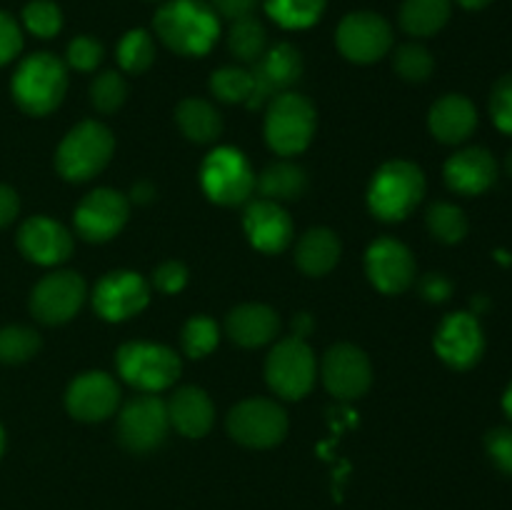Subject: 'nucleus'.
Wrapping results in <instances>:
<instances>
[{
  "label": "nucleus",
  "instance_id": "1",
  "mask_svg": "<svg viewBox=\"0 0 512 510\" xmlns=\"http://www.w3.org/2000/svg\"><path fill=\"white\" fill-rule=\"evenodd\" d=\"M155 35L178 55L200 58L220 38V18L208 0H168L155 13Z\"/></svg>",
  "mask_w": 512,
  "mask_h": 510
},
{
  "label": "nucleus",
  "instance_id": "2",
  "mask_svg": "<svg viewBox=\"0 0 512 510\" xmlns=\"http://www.w3.org/2000/svg\"><path fill=\"white\" fill-rule=\"evenodd\" d=\"M68 90V65L53 53H33L15 68L10 93L28 115H48L63 103Z\"/></svg>",
  "mask_w": 512,
  "mask_h": 510
},
{
  "label": "nucleus",
  "instance_id": "3",
  "mask_svg": "<svg viewBox=\"0 0 512 510\" xmlns=\"http://www.w3.org/2000/svg\"><path fill=\"white\" fill-rule=\"evenodd\" d=\"M425 195V175L410 160H390L373 175L368 188L370 213L385 223L405 220Z\"/></svg>",
  "mask_w": 512,
  "mask_h": 510
},
{
  "label": "nucleus",
  "instance_id": "4",
  "mask_svg": "<svg viewBox=\"0 0 512 510\" xmlns=\"http://www.w3.org/2000/svg\"><path fill=\"white\" fill-rule=\"evenodd\" d=\"M113 150V133L98 120H83L60 140L58 153H55V168L70 183H85L110 163Z\"/></svg>",
  "mask_w": 512,
  "mask_h": 510
},
{
  "label": "nucleus",
  "instance_id": "5",
  "mask_svg": "<svg viewBox=\"0 0 512 510\" xmlns=\"http://www.w3.org/2000/svg\"><path fill=\"white\" fill-rule=\"evenodd\" d=\"M318 128L315 105L295 90L265 105V140L283 158L303 153Z\"/></svg>",
  "mask_w": 512,
  "mask_h": 510
},
{
  "label": "nucleus",
  "instance_id": "6",
  "mask_svg": "<svg viewBox=\"0 0 512 510\" xmlns=\"http://www.w3.org/2000/svg\"><path fill=\"white\" fill-rule=\"evenodd\" d=\"M115 368L120 378L138 388L140 393H160L180 378L183 365L168 345L135 340V343L120 345L115 355Z\"/></svg>",
  "mask_w": 512,
  "mask_h": 510
},
{
  "label": "nucleus",
  "instance_id": "7",
  "mask_svg": "<svg viewBox=\"0 0 512 510\" xmlns=\"http://www.w3.org/2000/svg\"><path fill=\"white\" fill-rule=\"evenodd\" d=\"M315 373L318 365H315L313 348L298 335L278 340L265 360V380L270 390L283 400L305 398L313 390Z\"/></svg>",
  "mask_w": 512,
  "mask_h": 510
},
{
  "label": "nucleus",
  "instance_id": "8",
  "mask_svg": "<svg viewBox=\"0 0 512 510\" xmlns=\"http://www.w3.org/2000/svg\"><path fill=\"white\" fill-rule=\"evenodd\" d=\"M200 185L218 205H240L255 190V173L248 158L235 148H215L200 168Z\"/></svg>",
  "mask_w": 512,
  "mask_h": 510
},
{
  "label": "nucleus",
  "instance_id": "9",
  "mask_svg": "<svg viewBox=\"0 0 512 510\" xmlns=\"http://www.w3.org/2000/svg\"><path fill=\"white\" fill-rule=\"evenodd\" d=\"M168 405L155 393H140L123 405L118 418V438L130 453H150L168 435Z\"/></svg>",
  "mask_w": 512,
  "mask_h": 510
},
{
  "label": "nucleus",
  "instance_id": "10",
  "mask_svg": "<svg viewBox=\"0 0 512 510\" xmlns=\"http://www.w3.org/2000/svg\"><path fill=\"white\" fill-rule=\"evenodd\" d=\"M303 55L295 45L275 43L268 45L263 55L253 63V95H250V110L265 108L278 95L290 93L303 78Z\"/></svg>",
  "mask_w": 512,
  "mask_h": 510
},
{
  "label": "nucleus",
  "instance_id": "11",
  "mask_svg": "<svg viewBox=\"0 0 512 510\" xmlns=\"http://www.w3.org/2000/svg\"><path fill=\"white\" fill-rule=\"evenodd\" d=\"M228 433L248 448H273L288 435V413L275 400L248 398L230 410Z\"/></svg>",
  "mask_w": 512,
  "mask_h": 510
},
{
  "label": "nucleus",
  "instance_id": "12",
  "mask_svg": "<svg viewBox=\"0 0 512 510\" xmlns=\"http://www.w3.org/2000/svg\"><path fill=\"white\" fill-rule=\"evenodd\" d=\"M335 43H338V50L345 58L353 60V63L368 65L390 53V48H393V28L380 13L358 10V13H348L340 20Z\"/></svg>",
  "mask_w": 512,
  "mask_h": 510
},
{
  "label": "nucleus",
  "instance_id": "13",
  "mask_svg": "<svg viewBox=\"0 0 512 510\" xmlns=\"http://www.w3.org/2000/svg\"><path fill=\"white\" fill-rule=\"evenodd\" d=\"M85 295H88V288L78 273L55 270L40 278L30 293V313L45 325L68 323L83 308Z\"/></svg>",
  "mask_w": 512,
  "mask_h": 510
},
{
  "label": "nucleus",
  "instance_id": "14",
  "mask_svg": "<svg viewBox=\"0 0 512 510\" xmlns=\"http://www.w3.org/2000/svg\"><path fill=\"white\" fill-rule=\"evenodd\" d=\"M150 303V283L133 270H113L95 285V313L108 323H123L143 313Z\"/></svg>",
  "mask_w": 512,
  "mask_h": 510
},
{
  "label": "nucleus",
  "instance_id": "15",
  "mask_svg": "<svg viewBox=\"0 0 512 510\" xmlns=\"http://www.w3.org/2000/svg\"><path fill=\"white\" fill-rule=\"evenodd\" d=\"M130 200L120 190L95 188L75 208V230L88 243H105L125 228Z\"/></svg>",
  "mask_w": 512,
  "mask_h": 510
},
{
  "label": "nucleus",
  "instance_id": "16",
  "mask_svg": "<svg viewBox=\"0 0 512 510\" xmlns=\"http://www.w3.org/2000/svg\"><path fill=\"white\" fill-rule=\"evenodd\" d=\"M320 375L330 395L340 400H358L373 383V365L358 345L338 343L323 355Z\"/></svg>",
  "mask_w": 512,
  "mask_h": 510
},
{
  "label": "nucleus",
  "instance_id": "17",
  "mask_svg": "<svg viewBox=\"0 0 512 510\" xmlns=\"http://www.w3.org/2000/svg\"><path fill=\"white\" fill-rule=\"evenodd\" d=\"M435 353L453 370H470L485 353V335L478 315L453 313L435 333Z\"/></svg>",
  "mask_w": 512,
  "mask_h": 510
},
{
  "label": "nucleus",
  "instance_id": "18",
  "mask_svg": "<svg viewBox=\"0 0 512 510\" xmlns=\"http://www.w3.org/2000/svg\"><path fill=\"white\" fill-rule=\"evenodd\" d=\"M120 405V385L103 370L78 375L65 390V408L75 420L100 423L110 418Z\"/></svg>",
  "mask_w": 512,
  "mask_h": 510
},
{
  "label": "nucleus",
  "instance_id": "19",
  "mask_svg": "<svg viewBox=\"0 0 512 510\" xmlns=\"http://www.w3.org/2000/svg\"><path fill=\"white\" fill-rule=\"evenodd\" d=\"M368 278L380 293L398 295L415 283V258L395 238H378L365 253Z\"/></svg>",
  "mask_w": 512,
  "mask_h": 510
},
{
  "label": "nucleus",
  "instance_id": "20",
  "mask_svg": "<svg viewBox=\"0 0 512 510\" xmlns=\"http://www.w3.org/2000/svg\"><path fill=\"white\" fill-rule=\"evenodd\" d=\"M243 228L248 235L250 243L260 250V253H283L293 243V218L288 215V210L280 203L273 200H253V203L245 208L243 215Z\"/></svg>",
  "mask_w": 512,
  "mask_h": 510
},
{
  "label": "nucleus",
  "instance_id": "21",
  "mask_svg": "<svg viewBox=\"0 0 512 510\" xmlns=\"http://www.w3.org/2000/svg\"><path fill=\"white\" fill-rule=\"evenodd\" d=\"M18 248L30 263L60 265L73 253V235L58 220L33 215L20 225Z\"/></svg>",
  "mask_w": 512,
  "mask_h": 510
},
{
  "label": "nucleus",
  "instance_id": "22",
  "mask_svg": "<svg viewBox=\"0 0 512 510\" xmlns=\"http://www.w3.org/2000/svg\"><path fill=\"white\" fill-rule=\"evenodd\" d=\"M445 183L453 193L473 198V195H483L490 190L498 180V160L488 148H463L455 155H450L445 163Z\"/></svg>",
  "mask_w": 512,
  "mask_h": 510
},
{
  "label": "nucleus",
  "instance_id": "23",
  "mask_svg": "<svg viewBox=\"0 0 512 510\" xmlns=\"http://www.w3.org/2000/svg\"><path fill=\"white\" fill-rule=\"evenodd\" d=\"M428 128L435 140L445 145H460L478 128V110L473 100L460 93H448L435 100L428 115Z\"/></svg>",
  "mask_w": 512,
  "mask_h": 510
},
{
  "label": "nucleus",
  "instance_id": "24",
  "mask_svg": "<svg viewBox=\"0 0 512 510\" xmlns=\"http://www.w3.org/2000/svg\"><path fill=\"white\" fill-rule=\"evenodd\" d=\"M165 405H168L170 425H175V430L185 438H203L213 428L215 405L203 388L185 385L175 390Z\"/></svg>",
  "mask_w": 512,
  "mask_h": 510
},
{
  "label": "nucleus",
  "instance_id": "25",
  "mask_svg": "<svg viewBox=\"0 0 512 510\" xmlns=\"http://www.w3.org/2000/svg\"><path fill=\"white\" fill-rule=\"evenodd\" d=\"M280 330V318L273 308L263 303L238 305L225 318V333L240 348H260L275 340Z\"/></svg>",
  "mask_w": 512,
  "mask_h": 510
},
{
  "label": "nucleus",
  "instance_id": "26",
  "mask_svg": "<svg viewBox=\"0 0 512 510\" xmlns=\"http://www.w3.org/2000/svg\"><path fill=\"white\" fill-rule=\"evenodd\" d=\"M343 245L340 238L328 228H310L295 245V263L310 278L328 275L338 265Z\"/></svg>",
  "mask_w": 512,
  "mask_h": 510
},
{
  "label": "nucleus",
  "instance_id": "27",
  "mask_svg": "<svg viewBox=\"0 0 512 510\" xmlns=\"http://www.w3.org/2000/svg\"><path fill=\"white\" fill-rule=\"evenodd\" d=\"M255 188L260 190L265 200L283 205L290 203V200L303 198V193L308 190V175H305V170L298 163L278 160V163H270L255 178Z\"/></svg>",
  "mask_w": 512,
  "mask_h": 510
},
{
  "label": "nucleus",
  "instance_id": "28",
  "mask_svg": "<svg viewBox=\"0 0 512 510\" xmlns=\"http://www.w3.org/2000/svg\"><path fill=\"white\" fill-rule=\"evenodd\" d=\"M175 120L185 138L198 145L213 143L223 133V118L218 108L203 98H185L175 110Z\"/></svg>",
  "mask_w": 512,
  "mask_h": 510
},
{
  "label": "nucleus",
  "instance_id": "29",
  "mask_svg": "<svg viewBox=\"0 0 512 510\" xmlns=\"http://www.w3.org/2000/svg\"><path fill=\"white\" fill-rule=\"evenodd\" d=\"M453 0H403L400 25L413 38H430L448 25Z\"/></svg>",
  "mask_w": 512,
  "mask_h": 510
},
{
  "label": "nucleus",
  "instance_id": "30",
  "mask_svg": "<svg viewBox=\"0 0 512 510\" xmlns=\"http://www.w3.org/2000/svg\"><path fill=\"white\" fill-rule=\"evenodd\" d=\"M228 50L235 60L253 65L268 50V30L255 15L235 20L228 30Z\"/></svg>",
  "mask_w": 512,
  "mask_h": 510
},
{
  "label": "nucleus",
  "instance_id": "31",
  "mask_svg": "<svg viewBox=\"0 0 512 510\" xmlns=\"http://www.w3.org/2000/svg\"><path fill=\"white\" fill-rule=\"evenodd\" d=\"M328 0H265L270 18L288 30H303L318 23Z\"/></svg>",
  "mask_w": 512,
  "mask_h": 510
},
{
  "label": "nucleus",
  "instance_id": "32",
  "mask_svg": "<svg viewBox=\"0 0 512 510\" xmlns=\"http://www.w3.org/2000/svg\"><path fill=\"white\" fill-rule=\"evenodd\" d=\"M430 235L445 245H455L468 235V218L453 203H433L425 213Z\"/></svg>",
  "mask_w": 512,
  "mask_h": 510
},
{
  "label": "nucleus",
  "instance_id": "33",
  "mask_svg": "<svg viewBox=\"0 0 512 510\" xmlns=\"http://www.w3.org/2000/svg\"><path fill=\"white\" fill-rule=\"evenodd\" d=\"M118 63L125 73H145L155 63V40L148 30L135 28L120 38Z\"/></svg>",
  "mask_w": 512,
  "mask_h": 510
},
{
  "label": "nucleus",
  "instance_id": "34",
  "mask_svg": "<svg viewBox=\"0 0 512 510\" xmlns=\"http://www.w3.org/2000/svg\"><path fill=\"white\" fill-rule=\"evenodd\" d=\"M210 90L223 103H250L253 95V75L250 70L238 68V65H225L210 75Z\"/></svg>",
  "mask_w": 512,
  "mask_h": 510
},
{
  "label": "nucleus",
  "instance_id": "35",
  "mask_svg": "<svg viewBox=\"0 0 512 510\" xmlns=\"http://www.w3.org/2000/svg\"><path fill=\"white\" fill-rule=\"evenodd\" d=\"M220 340V328L213 318L208 315H193L188 323L183 325V333H180V343L188 358H205V355L213 353L218 348Z\"/></svg>",
  "mask_w": 512,
  "mask_h": 510
},
{
  "label": "nucleus",
  "instance_id": "36",
  "mask_svg": "<svg viewBox=\"0 0 512 510\" xmlns=\"http://www.w3.org/2000/svg\"><path fill=\"white\" fill-rule=\"evenodd\" d=\"M393 68L408 83H425L433 75L435 60L430 50L420 43H403L393 53Z\"/></svg>",
  "mask_w": 512,
  "mask_h": 510
},
{
  "label": "nucleus",
  "instance_id": "37",
  "mask_svg": "<svg viewBox=\"0 0 512 510\" xmlns=\"http://www.w3.org/2000/svg\"><path fill=\"white\" fill-rule=\"evenodd\" d=\"M40 350V335L25 325H8L0 330V363L18 365Z\"/></svg>",
  "mask_w": 512,
  "mask_h": 510
},
{
  "label": "nucleus",
  "instance_id": "38",
  "mask_svg": "<svg viewBox=\"0 0 512 510\" xmlns=\"http://www.w3.org/2000/svg\"><path fill=\"white\" fill-rule=\"evenodd\" d=\"M23 25L35 38H55L63 30V10L53 0H30L23 8Z\"/></svg>",
  "mask_w": 512,
  "mask_h": 510
},
{
  "label": "nucleus",
  "instance_id": "39",
  "mask_svg": "<svg viewBox=\"0 0 512 510\" xmlns=\"http://www.w3.org/2000/svg\"><path fill=\"white\" fill-rule=\"evenodd\" d=\"M128 98V83L115 70H105L90 85V103L100 113H115Z\"/></svg>",
  "mask_w": 512,
  "mask_h": 510
},
{
  "label": "nucleus",
  "instance_id": "40",
  "mask_svg": "<svg viewBox=\"0 0 512 510\" xmlns=\"http://www.w3.org/2000/svg\"><path fill=\"white\" fill-rule=\"evenodd\" d=\"M105 58L103 43L90 35H78L68 43V50H65V65L80 70V73H93Z\"/></svg>",
  "mask_w": 512,
  "mask_h": 510
},
{
  "label": "nucleus",
  "instance_id": "41",
  "mask_svg": "<svg viewBox=\"0 0 512 510\" xmlns=\"http://www.w3.org/2000/svg\"><path fill=\"white\" fill-rule=\"evenodd\" d=\"M490 118L500 133L512 135V75H503L490 93Z\"/></svg>",
  "mask_w": 512,
  "mask_h": 510
},
{
  "label": "nucleus",
  "instance_id": "42",
  "mask_svg": "<svg viewBox=\"0 0 512 510\" xmlns=\"http://www.w3.org/2000/svg\"><path fill=\"white\" fill-rule=\"evenodd\" d=\"M153 285L165 295H175L188 285V268L180 260H165L155 268Z\"/></svg>",
  "mask_w": 512,
  "mask_h": 510
},
{
  "label": "nucleus",
  "instance_id": "43",
  "mask_svg": "<svg viewBox=\"0 0 512 510\" xmlns=\"http://www.w3.org/2000/svg\"><path fill=\"white\" fill-rule=\"evenodd\" d=\"M485 448L490 460L498 465L503 473L512 475V428H495L485 435Z\"/></svg>",
  "mask_w": 512,
  "mask_h": 510
},
{
  "label": "nucleus",
  "instance_id": "44",
  "mask_svg": "<svg viewBox=\"0 0 512 510\" xmlns=\"http://www.w3.org/2000/svg\"><path fill=\"white\" fill-rule=\"evenodd\" d=\"M23 50V30L13 15L0 10V65H8Z\"/></svg>",
  "mask_w": 512,
  "mask_h": 510
},
{
  "label": "nucleus",
  "instance_id": "45",
  "mask_svg": "<svg viewBox=\"0 0 512 510\" xmlns=\"http://www.w3.org/2000/svg\"><path fill=\"white\" fill-rule=\"evenodd\" d=\"M260 0H208L210 8L218 13V18H225L230 20V23H235V20L240 18H250V15H255V8H258Z\"/></svg>",
  "mask_w": 512,
  "mask_h": 510
},
{
  "label": "nucleus",
  "instance_id": "46",
  "mask_svg": "<svg viewBox=\"0 0 512 510\" xmlns=\"http://www.w3.org/2000/svg\"><path fill=\"white\" fill-rule=\"evenodd\" d=\"M420 295L428 303H445L453 295V283L443 273H428L420 280Z\"/></svg>",
  "mask_w": 512,
  "mask_h": 510
},
{
  "label": "nucleus",
  "instance_id": "47",
  "mask_svg": "<svg viewBox=\"0 0 512 510\" xmlns=\"http://www.w3.org/2000/svg\"><path fill=\"white\" fill-rule=\"evenodd\" d=\"M20 213V198L10 185L0 183V228L13 223Z\"/></svg>",
  "mask_w": 512,
  "mask_h": 510
},
{
  "label": "nucleus",
  "instance_id": "48",
  "mask_svg": "<svg viewBox=\"0 0 512 510\" xmlns=\"http://www.w3.org/2000/svg\"><path fill=\"white\" fill-rule=\"evenodd\" d=\"M133 200L135 203H150V200H155V188L150 183H135L133 185Z\"/></svg>",
  "mask_w": 512,
  "mask_h": 510
},
{
  "label": "nucleus",
  "instance_id": "49",
  "mask_svg": "<svg viewBox=\"0 0 512 510\" xmlns=\"http://www.w3.org/2000/svg\"><path fill=\"white\" fill-rule=\"evenodd\" d=\"M455 3L465 10H483V8H488L493 0H455Z\"/></svg>",
  "mask_w": 512,
  "mask_h": 510
},
{
  "label": "nucleus",
  "instance_id": "50",
  "mask_svg": "<svg viewBox=\"0 0 512 510\" xmlns=\"http://www.w3.org/2000/svg\"><path fill=\"white\" fill-rule=\"evenodd\" d=\"M503 410L512 423V383L508 385V390H505V395H503Z\"/></svg>",
  "mask_w": 512,
  "mask_h": 510
},
{
  "label": "nucleus",
  "instance_id": "51",
  "mask_svg": "<svg viewBox=\"0 0 512 510\" xmlns=\"http://www.w3.org/2000/svg\"><path fill=\"white\" fill-rule=\"evenodd\" d=\"M3 450H5V433L3 428H0V455H3Z\"/></svg>",
  "mask_w": 512,
  "mask_h": 510
},
{
  "label": "nucleus",
  "instance_id": "52",
  "mask_svg": "<svg viewBox=\"0 0 512 510\" xmlns=\"http://www.w3.org/2000/svg\"><path fill=\"white\" fill-rule=\"evenodd\" d=\"M508 173L512 175V150L508 153Z\"/></svg>",
  "mask_w": 512,
  "mask_h": 510
}]
</instances>
